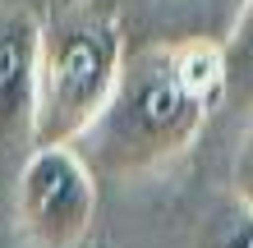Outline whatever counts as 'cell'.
I'll return each mask as SVG.
<instances>
[{
    "label": "cell",
    "instance_id": "277c9868",
    "mask_svg": "<svg viewBox=\"0 0 253 248\" xmlns=\"http://www.w3.org/2000/svg\"><path fill=\"white\" fill-rule=\"evenodd\" d=\"M37 152V14L0 9V193Z\"/></svg>",
    "mask_w": 253,
    "mask_h": 248
},
{
    "label": "cell",
    "instance_id": "5b68a950",
    "mask_svg": "<svg viewBox=\"0 0 253 248\" xmlns=\"http://www.w3.org/2000/svg\"><path fill=\"white\" fill-rule=\"evenodd\" d=\"M221 55H226V101H244L253 110V0L240 5Z\"/></svg>",
    "mask_w": 253,
    "mask_h": 248
},
{
    "label": "cell",
    "instance_id": "3957f363",
    "mask_svg": "<svg viewBox=\"0 0 253 248\" xmlns=\"http://www.w3.org/2000/svg\"><path fill=\"white\" fill-rule=\"evenodd\" d=\"M19 235L33 248H79L97 216V179L74 147H37L14 179Z\"/></svg>",
    "mask_w": 253,
    "mask_h": 248
},
{
    "label": "cell",
    "instance_id": "6da1fadb",
    "mask_svg": "<svg viewBox=\"0 0 253 248\" xmlns=\"http://www.w3.org/2000/svg\"><path fill=\"white\" fill-rule=\"evenodd\" d=\"M226 106V55L212 37L147 41L129 51L97 124L79 138L92 179H138L184 156Z\"/></svg>",
    "mask_w": 253,
    "mask_h": 248
},
{
    "label": "cell",
    "instance_id": "7a4b0ae2",
    "mask_svg": "<svg viewBox=\"0 0 253 248\" xmlns=\"http://www.w3.org/2000/svg\"><path fill=\"white\" fill-rule=\"evenodd\" d=\"M125 55V28L101 0H46L37 14V147H79Z\"/></svg>",
    "mask_w": 253,
    "mask_h": 248
},
{
    "label": "cell",
    "instance_id": "52a82bcc",
    "mask_svg": "<svg viewBox=\"0 0 253 248\" xmlns=\"http://www.w3.org/2000/svg\"><path fill=\"white\" fill-rule=\"evenodd\" d=\"M230 188H235V202L253 212V115H249V129L240 134V147H235V166H230Z\"/></svg>",
    "mask_w": 253,
    "mask_h": 248
},
{
    "label": "cell",
    "instance_id": "8992f818",
    "mask_svg": "<svg viewBox=\"0 0 253 248\" xmlns=\"http://www.w3.org/2000/svg\"><path fill=\"white\" fill-rule=\"evenodd\" d=\"M203 248H253V212L240 207V202L216 212L203 235Z\"/></svg>",
    "mask_w": 253,
    "mask_h": 248
}]
</instances>
